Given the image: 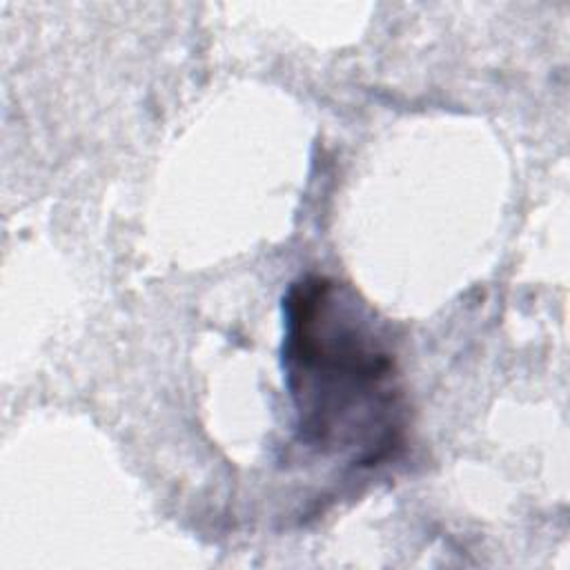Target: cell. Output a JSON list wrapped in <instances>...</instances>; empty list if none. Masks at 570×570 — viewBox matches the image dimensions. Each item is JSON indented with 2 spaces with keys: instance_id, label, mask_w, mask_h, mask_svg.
Instances as JSON below:
<instances>
[{
  "instance_id": "1",
  "label": "cell",
  "mask_w": 570,
  "mask_h": 570,
  "mask_svg": "<svg viewBox=\"0 0 570 570\" xmlns=\"http://www.w3.org/2000/svg\"><path fill=\"white\" fill-rule=\"evenodd\" d=\"M283 370L298 441L376 465L403 441L396 358L374 312L343 283L307 274L283 296Z\"/></svg>"
}]
</instances>
